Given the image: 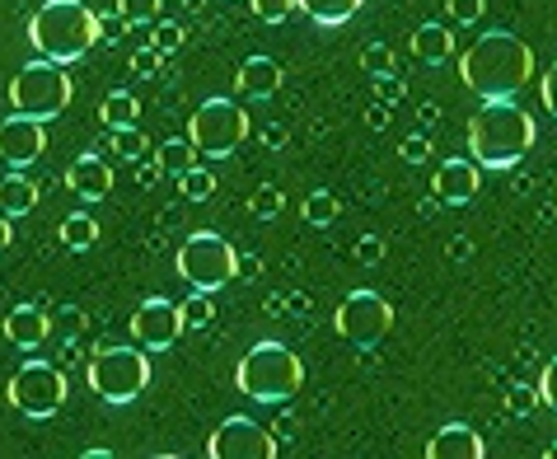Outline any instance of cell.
Segmentation results:
<instances>
[{"label":"cell","mask_w":557,"mask_h":459,"mask_svg":"<svg viewBox=\"0 0 557 459\" xmlns=\"http://www.w3.org/2000/svg\"><path fill=\"white\" fill-rule=\"evenodd\" d=\"M276 89H282V61L249 57L235 71V99H244V103H268V99H276Z\"/></svg>","instance_id":"15"},{"label":"cell","mask_w":557,"mask_h":459,"mask_svg":"<svg viewBox=\"0 0 557 459\" xmlns=\"http://www.w3.org/2000/svg\"><path fill=\"white\" fill-rule=\"evenodd\" d=\"M544 109L557 117V61H553V66L544 71Z\"/></svg>","instance_id":"43"},{"label":"cell","mask_w":557,"mask_h":459,"mask_svg":"<svg viewBox=\"0 0 557 459\" xmlns=\"http://www.w3.org/2000/svg\"><path fill=\"white\" fill-rule=\"evenodd\" d=\"M539 404H548L557 412V357L544 365V375H539Z\"/></svg>","instance_id":"36"},{"label":"cell","mask_w":557,"mask_h":459,"mask_svg":"<svg viewBox=\"0 0 557 459\" xmlns=\"http://www.w3.org/2000/svg\"><path fill=\"white\" fill-rule=\"evenodd\" d=\"M160 61H164V57L154 52V48H141V52L132 57V71H136V75H154V71H160Z\"/></svg>","instance_id":"42"},{"label":"cell","mask_w":557,"mask_h":459,"mask_svg":"<svg viewBox=\"0 0 557 459\" xmlns=\"http://www.w3.org/2000/svg\"><path fill=\"white\" fill-rule=\"evenodd\" d=\"M380 258H384V244L375 235H366L361 244H356V263H361V268H375Z\"/></svg>","instance_id":"40"},{"label":"cell","mask_w":557,"mask_h":459,"mask_svg":"<svg viewBox=\"0 0 557 459\" xmlns=\"http://www.w3.org/2000/svg\"><path fill=\"white\" fill-rule=\"evenodd\" d=\"M478 183H483V164L469 156H455V160H441V170L431 174V197L445 207H463L478 197Z\"/></svg>","instance_id":"14"},{"label":"cell","mask_w":557,"mask_h":459,"mask_svg":"<svg viewBox=\"0 0 557 459\" xmlns=\"http://www.w3.org/2000/svg\"><path fill=\"white\" fill-rule=\"evenodd\" d=\"M450 258H455V263H463V258H473V239L455 235V239H450Z\"/></svg>","instance_id":"44"},{"label":"cell","mask_w":557,"mask_h":459,"mask_svg":"<svg viewBox=\"0 0 557 459\" xmlns=\"http://www.w3.org/2000/svg\"><path fill=\"white\" fill-rule=\"evenodd\" d=\"M5 399H10V408H20L24 418L42 422V418H57L61 412V404L71 399V385L52 361H24L20 371L10 375Z\"/></svg>","instance_id":"9"},{"label":"cell","mask_w":557,"mask_h":459,"mask_svg":"<svg viewBox=\"0 0 557 459\" xmlns=\"http://www.w3.org/2000/svg\"><path fill=\"white\" fill-rule=\"evenodd\" d=\"M361 5H366V0H296V10H305L319 28H343V24H351Z\"/></svg>","instance_id":"21"},{"label":"cell","mask_w":557,"mask_h":459,"mask_svg":"<svg viewBox=\"0 0 557 459\" xmlns=\"http://www.w3.org/2000/svg\"><path fill=\"white\" fill-rule=\"evenodd\" d=\"M398 156H404L408 164L431 160V136H404V141H398Z\"/></svg>","instance_id":"35"},{"label":"cell","mask_w":557,"mask_h":459,"mask_svg":"<svg viewBox=\"0 0 557 459\" xmlns=\"http://www.w3.org/2000/svg\"><path fill=\"white\" fill-rule=\"evenodd\" d=\"M75 95V85H71V75L61 61H28V66L10 80V109L14 113H24V117H38V122H48L57 113H66V103Z\"/></svg>","instance_id":"6"},{"label":"cell","mask_w":557,"mask_h":459,"mask_svg":"<svg viewBox=\"0 0 557 459\" xmlns=\"http://www.w3.org/2000/svg\"><path fill=\"white\" fill-rule=\"evenodd\" d=\"M534 404H539V389H524V385H516L510 389V399H506V408L516 412V418H530Z\"/></svg>","instance_id":"37"},{"label":"cell","mask_w":557,"mask_h":459,"mask_svg":"<svg viewBox=\"0 0 557 459\" xmlns=\"http://www.w3.org/2000/svg\"><path fill=\"white\" fill-rule=\"evenodd\" d=\"M117 14L127 24H154L160 20V0H117Z\"/></svg>","instance_id":"28"},{"label":"cell","mask_w":557,"mask_h":459,"mask_svg":"<svg viewBox=\"0 0 557 459\" xmlns=\"http://www.w3.org/2000/svg\"><path fill=\"white\" fill-rule=\"evenodd\" d=\"M178 333H183V319H178V305H174V300L150 296V300L136 305V314H132V338L141 343L146 351L174 347Z\"/></svg>","instance_id":"12"},{"label":"cell","mask_w":557,"mask_h":459,"mask_svg":"<svg viewBox=\"0 0 557 459\" xmlns=\"http://www.w3.org/2000/svg\"><path fill=\"white\" fill-rule=\"evenodd\" d=\"M459 75L478 99H516L534 80V52L524 38L492 28L459 57Z\"/></svg>","instance_id":"1"},{"label":"cell","mask_w":557,"mask_h":459,"mask_svg":"<svg viewBox=\"0 0 557 459\" xmlns=\"http://www.w3.org/2000/svg\"><path fill=\"white\" fill-rule=\"evenodd\" d=\"M286 305H290V310H296V314H305V310H309V296H300V290H296V296H290Z\"/></svg>","instance_id":"50"},{"label":"cell","mask_w":557,"mask_h":459,"mask_svg":"<svg viewBox=\"0 0 557 459\" xmlns=\"http://www.w3.org/2000/svg\"><path fill=\"white\" fill-rule=\"evenodd\" d=\"M5 338L14 347H24V351H34L52 338V314L48 310H38V305H20V310H10L5 314Z\"/></svg>","instance_id":"17"},{"label":"cell","mask_w":557,"mask_h":459,"mask_svg":"<svg viewBox=\"0 0 557 459\" xmlns=\"http://www.w3.org/2000/svg\"><path fill=\"white\" fill-rule=\"evenodd\" d=\"M66 188L75 197H85V202H99V197L113 193V170H108V160H99V156H81L66 170Z\"/></svg>","instance_id":"18"},{"label":"cell","mask_w":557,"mask_h":459,"mask_svg":"<svg viewBox=\"0 0 557 459\" xmlns=\"http://www.w3.org/2000/svg\"><path fill=\"white\" fill-rule=\"evenodd\" d=\"M305 221L309 225H333L337 221V197L333 193H309L305 197Z\"/></svg>","instance_id":"27"},{"label":"cell","mask_w":557,"mask_h":459,"mask_svg":"<svg viewBox=\"0 0 557 459\" xmlns=\"http://www.w3.org/2000/svg\"><path fill=\"white\" fill-rule=\"evenodd\" d=\"M426 455L431 459H483L487 455V441L478 436L469 422H445L441 432L426 441Z\"/></svg>","instance_id":"16"},{"label":"cell","mask_w":557,"mask_h":459,"mask_svg":"<svg viewBox=\"0 0 557 459\" xmlns=\"http://www.w3.org/2000/svg\"><path fill=\"white\" fill-rule=\"evenodd\" d=\"M239 277H244V282H258V277H262V263H258L253 253H249V258H239Z\"/></svg>","instance_id":"46"},{"label":"cell","mask_w":557,"mask_h":459,"mask_svg":"<svg viewBox=\"0 0 557 459\" xmlns=\"http://www.w3.org/2000/svg\"><path fill=\"white\" fill-rule=\"evenodd\" d=\"M375 95H380V103H394L404 99V80H394V75H375Z\"/></svg>","instance_id":"41"},{"label":"cell","mask_w":557,"mask_h":459,"mask_svg":"<svg viewBox=\"0 0 557 459\" xmlns=\"http://www.w3.org/2000/svg\"><path fill=\"white\" fill-rule=\"evenodd\" d=\"M136 117H141V103H136L132 89H108L103 103H99V122L108 132L117 127H136Z\"/></svg>","instance_id":"22"},{"label":"cell","mask_w":557,"mask_h":459,"mask_svg":"<svg viewBox=\"0 0 557 459\" xmlns=\"http://www.w3.org/2000/svg\"><path fill=\"white\" fill-rule=\"evenodd\" d=\"M249 5L262 24H286V14L296 10V0H249Z\"/></svg>","instance_id":"32"},{"label":"cell","mask_w":557,"mask_h":459,"mask_svg":"<svg viewBox=\"0 0 557 459\" xmlns=\"http://www.w3.org/2000/svg\"><path fill=\"white\" fill-rule=\"evenodd\" d=\"M211 459H272L276 455V436L268 426H258L253 418H225L207 441Z\"/></svg>","instance_id":"11"},{"label":"cell","mask_w":557,"mask_h":459,"mask_svg":"<svg viewBox=\"0 0 557 459\" xmlns=\"http://www.w3.org/2000/svg\"><path fill=\"white\" fill-rule=\"evenodd\" d=\"M154 183H160V164H146V170H141V188H154Z\"/></svg>","instance_id":"49"},{"label":"cell","mask_w":557,"mask_h":459,"mask_svg":"<svg viewBox=\"0 0 557 459\" xmlns=\"http://www.w3.org/2000/svg\"><path fill=\"white\" fill-rule=\"evenodd\" d=\"M249 207H253V216H258V221H272L276 211H282V193H276L272 183H262V188L253 193V202H249Z\"/></svg>","instance_id":"31"},{"label":"cell","mask_w":557,"mask_h":459,"mask_svg":"<svg viewBox=\"0 0 557 459\" xmlns=\"http://www.w3.org/2000/svg\"><path fill=\"white\" fill-rule=\"evenodd\" d=\"M52 324H57V333H61V338H81V328H85V314H81V310H57V314H52Z\"/></svg>","instance_id":"38"},{"label":"cell","mask_w":557,"mask_h":459,"mask_svg":"<svg viewBox=\"0 0 557 459\" xmlns=\"http://www.w3.org/2000/svg\"><path fill=\"white\" fill-rule=\"evenodd\" d=\"M150 385V357L141 343H122V347H103L89 361V389L99 394L103 404H132L141 399Z\"/></svg>","instance_id":"7"},{"label":"cell","mask_w":557,"mask_h":459,"mask_svg":"<svg viewBox=\"0 0 557 459\" xmlns=\"http://www.w3.org/2000/svg\"><path fill=\"white\" fill-rule=\"evenodd\" d=\"M10 235H14V221L5 216V211H0V253L10 249Z\"/></svg>","instance_id":"48"},{"label":"cell","mask_w":557,"mask_h":459,"mask_svg":"<svg viewBox=\"0 0 557 459\" xmlns=\"http://www.w3.org/2000/svg\"><path fill=\"white\" fill-rule=\"evenodd\" d=\"M262 146H268V150H282V146H286V127H276V122H272V127L262 132Z\"/></svg>","instance_id":"45"},{"label":"cell","mask_w":557,"mask_h":459,"mask_svg":"<svg viewBox=\"0 0 557 459\" xmlns=\"http://www.w3.org/2000/svg\"><path fill=\"white\" fill-rule=\"evenodd\" d=\"M127 20L122 14H99V42H122V34H127Z\"/></svg>","instance_id":"39"},{"label":"cell","mask_w":557,"mask_h":459,"mask_svg":"<svg viewBox=\"0 0 557 459\" xmlns=\"http://www.w3.org/2000/svg\"><path fill=\"white\" fill-rule=\"evenodd\" d=\"M548 459H557V441H553V446H548Z\"/></svg>","instance_id":"51"},{"label":"cell","mask_w":557,"mask_h":459,"mask_svg":"<svg viewBox=\"0 0 557 459\" xmlns=\"http://www.w3.org/2000/svg\"><path fill=\"white\" fill-rule=\"evenodd\" d=\"M150 48L169 57V52H178L183 48V24H154V34H150Z\"/></svg>","instance_id":"30"},{"label":"cell","mask_w":557,"mask_h":459,"mask_svg":"<svg viewBox=\"0 0 557 459\" xmlns=\"http://www.w3.org/2000/svg\"><path fill=\"white\" fill-rule=\"evenodd\" d=\"M174 268L193 290H211L215 296V290H225L230 282L239 277V253H235V244H230L225 235H215V230H197V235L183 239Z\"/></svg>","instance_id":"5"},{"label":"cell","mask_w":557,"mask_h":459,"mask_svg":"<svg viewBox=\"0 0 557 459\" xmlns=\"http://www.w3.org/2000/svg\"><path fill=\"white\" fill-rule=\"evenodd\" d=\"M361 61H366L370 75H389L394 71V48H389V42H370Z\"/></svg>","instance_id":"33"},{"label":"cell","mask_w":557,"mask_h":459,"mask_svg":"<svg viewBox=\"0 0 557 459\" xmlns=\"http://www.w3.org/2000/svg\"><path fill=\"white\" fill-rule=\"evenodd\" d=\"M42 150H48V136H42L38 117L10 113L0 122V160H5L10 170H28L34 160H42Z\"/></svg>","instance_id":"13"},{"label":"cell","mask_w":557,"mask_h":459,"mask_svg":"<svg viewBox=\"0 0 557 459\" xmlns=\"http://www.w3.org/2000/svg\"><path fill=\"white\" fill-rule=\"evenodd\" d=\"M61 249H71V253H85V249H95L99 244V221L89 216V211H71L66 221H61Z\"/></svg>","instance_id":"23"},{"label":"cell","mask_w":557,"mask_h":459,"mask_svg":"<svg viewBox=\"0 0 557 459\" xmlns=\"http://www.w3.org/2000/svg\"><path fill=\"white\" fill-rule=\"evenodd\" d=\"M483 0H450V5H445V14H450V24H478L483 20Z\"/></svg>","instance_id":"34"},{"label":"cell","mask_w":557,"mask_h":459,"mask_svg":"<svg viewBox=\"0 0 557 459\" xmlns=\"http://www.w3.org/2000/svg\"><path fill=\"white\" fill-rule=\"evenodd\" d=\"M235 385L244 389V399L253 404H268V408H282L300 394L305 385V365L290 347L282 343H258L244 351L239 371H235Z\"/></svg>","instance_id":"4"},{"label":"cell","mask_w":557,"mask_h":459,"mask_svg":"<svg viewBox=\"0 0 557 459\" xmlns=\"http://www.w3.org/2000/svg\"><path fill=\"white\" fill-rule=\"evenodd\" d=\"M469 150L483 170H516L534 150V117L516 99H483L469 117Z\"/></svg>","instance_id":"2"},{"label":"cell","mask_w":557,"mask_h":459,"mask_svg":"<svg viewBox=\"0 0 557 459\" xmlns=\"http://www.w3.org/2000/svg\"><path fill=\"white\" fill-rule=\"evenodd\" d=\"M38 207V183L24 178V174H5L0 178V211H5L10 221L28 216V211Z\"/></svg>","instance_id":"20"},{"label":"cell","mask_w":557,"mask_h":459,"mask_svg":"<svg viewBox=\"0 0 557 459\" xmlns=\"http://www.w3.org/2000/svg\"><path fill=\"white\" fill-rule=\"evenodd\" d=\"M366 122H370V127H384V122H389V103H375V109L366 113Z\"/></svg>","instance_id":"47"},{"label":"cell","mask_w":557,"mask_h":459,"mask_svg":"<svg viewBox=\"0 0 557 459\" xmlns=\"http://www.w3.org/2000/svg\"><path fill=\"white\" fill-rule=\"evenodd\" d=\"M113 150H117L122 160H141L146 156V136L136 132V127H117L113 132Z\"/></svg>","instance_id":"29"},{"label":"cell","mask_w":557,"mask_h":459,"mask_svg":"<svg viewBox=\"0 0 557 459\" xmlns=\"http://www.w3.org/2000/svg\"><path fill=\"white\" fill-rule=\"evenodd\" d=\"M412 57L426 61V66H441V61H450L455 57L450 24H417L412 28Z\"/></svg>","instance_id":"19"},{"label":"cell","mask_w":557,"mask_h":459,"mask_svg":"<svg viewBox=\"0 0 557 459\" xmlns=\"http://www.w3.org/2000/svg\"><path fill=\"white\" fill-rule=\"evenodd\" d=\"M188 136H193L197 156L225 160V156H235L244 146V136H249V113H244L239 99H207L202 109L193 113Z\"/></svg>","instance_id":"8"},{"label":"cell","mask_w":557,"mask_h":459,"mask_svg":"<svg viewBox=\"0 0 557 459\" xmlns=\"http://www.w3.org/2000/svg\"><path fill=\"white\" fill-rule=\"evenodd\" d=\"M197 160H202V156H197L193 136H169V141L160 146V160H154V164H160V174H169V178H183V174H188Z\"/></svg>","instance_id":"24"},{"label":"cell","mask_w":557,"mask_h":459,"mask_svg":"<svg viewBox=\"0 0 557 459\" xmlns=\"http://www.w3.org/2000/svg\"><path fill=\"white\" fill-rule=\"evenodd\" d=\"M337 333L351 347H380L394 328V305L380 296V290H351V296L337 305Z\"/></svg>","instance_id":"10"},{"label":"cell","mask_w":557,"mask_h":459,"mask_svg":"<svg viewBox=\"0 0 557 459\" xmlns=\"http://www.w3.org/2000/svg\"><path fill=\"white\" fill-rule=\"evenodd\" d=\"M178 319H183V333H202L207 324H215V300H211V290H193L188 300L178 305Z\"/></svg>","instance_id":"25"},{"label":"cell","mask_w":557,"mask_h":459,"mask_svg":"<svg viewBox=\"0 0 557 459\" xmlns=\"http://www.w3.org/2000/svg\"><path fill=\"white\" fill-rule=\"evenodd\" d=\"M178 188H183V197H193V202H207V197L215 193V174H211V170H202V160H197L193 170L178 178Z\"/></svg>","instance_id":"26"},{"label":"cell","mask_w":557,"mask_h":459,"mask_svg":"<svg viewBox=\"0 0 557 459\" xmlns=\"http://www.w3.org/2000/svg\"><path fill=\"white\" fill-rule=\"evenodd\" d=\"M28 42H34L38 57L48 61H81L85 52H95L99 42V14L85 5V0H48V5L34 10L28 20Z\"/></svg>","instance_id":"3"}]
</instances>
